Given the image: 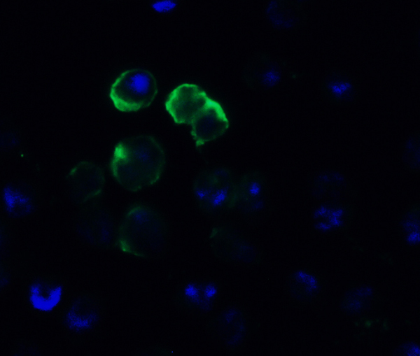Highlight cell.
Returning <instances> with one entry per match:
<instances>
[{
    "mask_svg": "<svg viewBox=\"0 0 420 356\" xmlns=\"http://www.w3.org/2000/svg\"><path fill=\"white\" fill-rule=\"evenodd\" d=\"M165 165V154L153 136L140 135L120 141L115 147L111 163L118 183L130 191L155 184Z\"/></svg>",
    "mask_w": 420,
    "mask_h": 356,
    "instance_id": "obj_1",
    "label": "cell"
},
{
    "mask_svg": "<svg viewBox=\"0 0 420 356\" xmlns=\"http://www.w3.org/2000/svg\"><path fill=\"white\" fill-rule=\"evenodd\" d=\"M158 92L157 80L152 72L134 68L121 72L112 83L109 97L115 108L122 112H133L149 106Z\"/></svg>",
    "mask_w": 420,
    "mask_h": 356,
    "instance_id": "obj_2",
    "label": "cell"
},
{
    "mask_svg": "<svg viewBox=\"0 0 420 356\" xmlns=\"http://www.w3.org/2000/svg\"><path fill=\"white\" fill-rule=\"evenodd\" d=\"M122 244L127 251L143 252L164 240L165 224L160 214L146 206L133 207L122 225Z\"/></svg>",
    "mask_w": 420,
    "mask_h": 356,
    "instance_id": "obj_3",
    "label": "cell"
},
{
    "mask_svg": "<svg viewBox=\"0 0 420 356\" xmlns=\"http://www.w3.org/2000/svg\"><path fill=\"white\" fill-rule=\"evenodd\" d=\"M209 97L195 84L183 83L174 88L165 102V108L177 124H191L205 106Z\"/></svg>",
    "mask_w": 420,
    "mask_h": 356,
    "instance_id": "obj_4",
    "label": "cell"
},
{
    "mask_svg": "<svg viewBox=\"0 0 420 356\" xmlns=\"http://www.w3.org/2000/svg\"><path fill=\"white\" fill-rule=\"evenodd\" d=\"M191 125V134L199 147L223 135L229 127V122L220 104L209 98Z\"/></svg>",
    "mask_w": 420,
    "mask_h": 356,
    "instance_id": "obj_5",
    "label": "cell"
},
{
    "mask_svg": "<svg viewBox=\"0 0 420 356\" xmlns=\"http://www.w3.org/2000/svg\"><path fill=\"white\" fill-rule=\"evenodd\" d=\"M264 192L262 178L255 174H248L236 184L233 207L243 213L255 212L262 206Z\"/></svg>",
    "mask_w": 420,
    "mask_h": 356,
    "instance_id": "obj_6",
    "label": "cell"
},
{
    "mask_svg": "<svg viewBox=\"0 0 420 356\" xmlns=\"http://www.w3.org/2000/svg\"><path fill=\"white\" fill-rule=\"evenodd\" d=\"M62 287L48 279H39L33 283L29 290V299L36 310L50 312L60 302Z\"/></svg>",
    "mask_w": 420,
    "mask_h": 356,
    "instance_id": "obj_7",
    "label": "cell"
},
{
    "mask_svg": "<svg viewBox=\"0 0 420 356\" xmlns=\"http://www.w3.org/2000/svg\"><path fill=\"white\" fill-rule=\"evenodd\" d=\"M236 184L230 173L217 170L216 182L213 192L203 208L208 212H220L226 208H232Z\"/></svg>",
    "mask_w": 420,
    "mask_h": 356,
    "instance_id": "obj_8",
    "label": "cell"
},
{
    "mask_svg": "<svg viewBox=\"0 0 420 356\" xmlns=\"http://www.w3.org/2000/svg\"><path fill=\"white\" fill-rule=\"evenodd\" d=\"M86 301H75L66 314V325L74 331H84L92 327L98 319L97 311Z\"/></svg>",
    "mask_w": 420,
    "mask_h": 356,
    "instance_id": "obj_9",
    "label": "cell"
},
{
    "mask_svg": "<svg viewBox=\"0 0 420 356\" xmlns=\"http://www.w3.org/2000/svg\"><path fill=\"white\" fill-rule=\"evenodd\" d=\"M217 178V170L204 173L195 183L193 191L195 199L200 208H204L214 189Z\"/></svg>",
    "mask_w": 420,
    "mask_h": 356,
    "instance_id": "obj_10",
    "label": "cell"
},
{
    "mask_svg": "<svg viewBox=\"0 0 420 356\" xmlns=\"http://www.w3.org/2000/svg\"><path fill=\"white\" fill-rule=\"evenodd\" d=\"M202 283H188L183 290L178 293L177 301L186 307H197L203 309Z\"/></svg>",
    "mask_w": 420,
    "mask_h": 356,
    "instance_id": "obj_11",
    "label": "cell"
},
{
    "mask_svg": "<svg viewBox=\"0 0 420 356\" xmlns=\"http://www.w3.org/2000/svg\"><path fill=\"white\" fill-rule=\"evenodd\" d=\"M323 87L329 96L332 99L340 100L343 98H347V96L351 95L353 86L351 80L340 78H333L331 80H327Z\"/></svg>",
    "mask_w": 420,
    "mask_h": 356,
    "instance_id": "obj_12",
    "label": "cell"
},
{
    "mask_svg": "<svg viewBox=\"0 0 420 356\" xmlns=\"http://www.w3.org/2000/svg\"><path fill=\"white\" fill-rule=\"evenodd\" d=\"M5 200L9 212H24L28 208V199L20 194L15 195L8 192L6 193Z\"/></svg>",
    "mask_w": 420,
    "mask_h": 356,
    "instance_id": "obj_13",
    "label": "cell"
},
{
    "mask_svg": "<svg viewBox=\"0 0 420 356\" xmlns=\"http://www.w3.org/2000/svg\"><path fill=\"white\" fill-rule=\"evenodd\" d=\"M218 292V286L214 283L202 284V293L203 299V309L209 311L211 309L213 301Z\"/></svg>",
    "mask_w": 420,
    "mask_h": 356,
    "instance_id": "obj_14",
    "label": "cell"
},
{
    "mask_svg": "<svg viewBox=\"0 0 420 356\" xmlns=\"http://www.w3.org/2000/svg\"><path fill=\"white\" fill-rule=\"evenodd\" d=\"M419 232H413L412 234H410L408 236V238H407V241L410 243H416L419 241Z\"/></svg>",
    "mask_w": 420,
    "mask_h": 356,
    "instance_id": "obj_15",
    "label": "cell"
},
{
    "mask_svg": "<svg viewBox=\"0 0 420 356\" xmlns=\"http://www.w3.org/2000/svg\"><path fill=\"white\" fill-rule=\"evenodd\" d=\"M407 352L408 355H419V348L416 346H410Z\"/></svg>",
    "mask_w": 420,
    "mask_h": 356,
    "instance_id": "obj_16",
    "label": "cell"
}]
</instances>
